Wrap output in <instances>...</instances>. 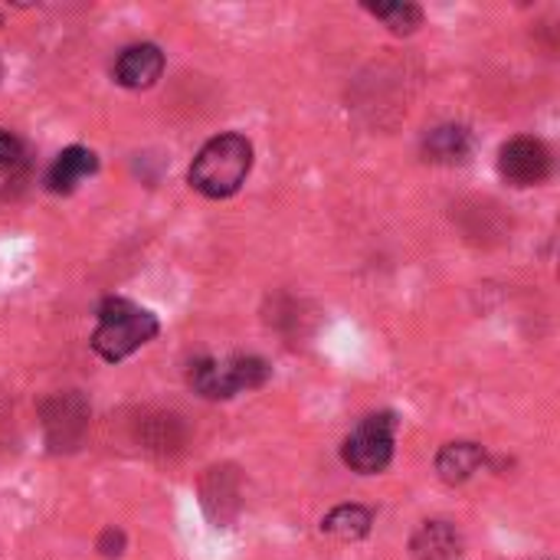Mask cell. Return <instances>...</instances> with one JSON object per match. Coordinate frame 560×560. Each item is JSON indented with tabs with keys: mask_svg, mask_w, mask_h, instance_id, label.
I'll use <instances>...</instances> for the list:
<instances>
[{
	"mask_svg": "<svg viewBox=\"0 0 560 560\" xmlns=\"http://www.w3.org/2000/svg\"><path fill=\"white\" fill-rule=\"evenodd\" d=\"M249 171H253V144H249V138L236 135V131H226V135L210 138L197 151V158H194V164L187 171V180H190V187L197 194H203L210 200H226L246 184Z\"/></svg>",
	"mask_w": 560,
	"mask_h": 560,
	"instance_id": "obj_1",
	"label": "cell"
},
{
	"mask_svg": "<svg viewBox=\"0 0 560 560\" xmlns=\"http://www.w3.org/2000/svg\"><path fill=\"white\" fill-rule=\"evenodd\" d=\"M272 377V368L256 354L197 358L187 368V384L203 400H230L243 390H259Z\"/></svg>",
	"mask_w": 560,
	"mask_h": 560,
	"instance_id": "obj_3",
	"label": "cell"
},
{
	"mask_svg": "<svg viewBox=\"0 0 560 560\" xmlns=\"http://www.w3.org/2000/svg\"><path fill=\"white\" fill-rule=\"evenodd\" d=\"M410 555L413 560H459L463 538L450 522H423L410 538Z\"/></svg>",
	"mask_w": 560,
	"mask_h": 560,
	"instance_id": "obj_9",
	"label": "cell"
},
{
	"mask_svg": "<svg viewBox=\"0 0 560 560\" xmlns=\"http://www.w3.org/2000/svg\"><path fill=\"white\" fill-rule=\"evenodd\" d=\"M164 72V52L154 43H135L115 59V82L125 89H151Z\"/></svg>",
	"mask_w": 560,
	"mask_h": 560,
	"instance_id": "obj_7",
	"label": "cell"
},
{
	"mask_svg": "<svg viewBox=\"0 0 560 560\" xmlns=\"http://www.w3.org/2000/svg\"><path fill=\"white\" fill-rule=\"evenodd\" d=\"M486 466V450L479 443L459 440V443H446L436 453V472L446 486H463L469 482L479 469Z\"/></svg>",
	"mask_w": 560,
	"mask_h": 560,
	"instance_id": "obj_11",
	"label": "cell"
},
{
	"mask_svg": "<svg viewBox=\"0 0 560 560\" xmlns=\"http://www.w3.org/2000/svg\"><path fill=\"white\" fill-rule=\"evenodd\" d=\"M472 154V135L463 125H440L423 138V161L456 167L466 164Z\"/></svg>",
	"mask_w": 560,
	"mask_h": 560,
	"instance_id": "obj_10",
	"label": "cell"
},
{
	"mask_svg": "<svg viewBox=\"0 0 560 560\" xmlns=\"http://www.w3.org/2000/svg\"><path fill=\"white\" fill-rule=\"evenodd\" d=\"M374 515L364 505H338L322 518V535L335 538V541H361L371 535Z\"/></svg>",
	"mask_w": 560,
	"mask_h": 560,
	"instance_id": "obj_13",
	"label": "cell"
},
{
	"mask_svg": "<svg viewBox=\"0 0 560 560\" xmlns=\"http://www.w3.org/2000/svg\"><path fill=\"white\" fill-rule=\"evenodd\" d=\"M499 174L515 184V187H535V184H545L548 174H551V151L545 141L538 138H512L502 144L499 151Z\"/></svg>",
	"mask_w": 560,
	"mask_h": 560,
	"instance_id": "obj_5",
	"label": "cell"
},
{
	"mask_svg": "<svg viewBox=\"0 0 560 560\" xmlns=\"http://www.w3.org/2000/svg\"><path fill=\"white\" fill-rule=\"evenodd\" d=\"M23 164V144L10 131H0V171H13Z\"/></svg>",
	"mask_w": 560,
	"mask_h": 560,
	"instance_id": "obj_16",
	"label": "cell"
},
{
	"mask_svg": "<svg viewBox=\"0 0 560 560\" xmlns=\"http://www.w3.org/2000/svg\"><path fill=\"white\" fill-rule=\"evenodd\" d=\"M364 10L371 16H377L394 36H410L423 26V10L417 3L407 0H394V3H364Z\"/></svg>",
	"mask_w": 560,
	"mask_h": 560,
	"instance_id": "obj_14",
	"label": "cell"
},
{
	"mask_svg": "<svg viewBox=\"0 0 560 560\" xmlns=\"http://www.w3.org/2000/svg\"><path fill=\"white\" fill-rule=\"evenodd\" d=\"M95 315H98V328L92 335V351L108 364L131 358L161 331L158 318L128 299H102Z\"/></svg>",
	"mask_w": 560,
	"mask_h": 560,
	"instance_id": "obj_2",
	"label": "cell"
},
{
	"mask_svg": "<svg viewBox=\"0 0 560 560\" xmlns=\"http://www.w3.org/2000/svg\"><path fill=\"white\" fill-rule=\"evenodd\" d=\"M95 167H98V161H95V154H92L89 148L69 144V148L59 151V158L52 161V167H49V174H46V187H49L52 194H72L75 184H79L82 177L95 174Z\"/></svg>",
	"mask_w": 560,
	"mask_h": 560,
	"instance_id": "obj_12",
	"label": "cell"
},
{
	"mask_svg": "<svg viewBox=\"0 0 560 560\" xmlns=\"http://www.w3.org/2000/svg\"><path fill=\"white\" fill-rule=\"evenodd\" d=\"M98 551L105 558H121L125 555V535L118 528H105L102 538H98Z\"/></svg>",
	"mask_w": 560,
	"mask_h": 560,
	"instance_id": "obj_17",
	"label": "cell"
},
{
	"mask_svg": "<svg viewBox=\"0 0 560 560\" xmlns=\"http://www.w3.org/2000/svg\"><path fill=\"white\" fill-rule=\"evenodd\" d=\"M148 427L158 430V433H144V446H148V450L171 453V450L180 446V423H177V417H158V420H151Z\"/></svg>",
	"mask_w": 560,
	"mask_h": 560,
	"instance_id": "obj_15",
	"label": "cell"
},
{
	"mask_svg": "<svg viewBox=\"0 0 560 560\" xmlns=\"http://www.w3.org/2000/svg\"><path fill=\"white\" fill-rule=\"evenodd\" d=\"M203 512L220 525L226 528L236 512H240V479L233 469H210V476L203 479Z\"/></svg>",
	"mask_w": 560,
	"mask_h": 560,
	"instance_id": "obj_8",
	"label": "cell"
},
{
	"mask_svg": "<svg viewBox=\"0 0 560 560\" xmlns=\"http://www.w3.org/2000/svg\"><path fill=\"white\" fill-rule=\"evenodd\" d=\"M89 423V407L85 400L72 390V394H59L43 407V427H46V443L52 453L62 450H75V443L82 440Z\"/></svg>",
	"mask_w": 560,
	"mask_h": 560,
	"instance_id": "obj_6",
	"label": "cell"
},
{
	"mask_svg": "<svg viewBox=\"0 0 560 560\" xmlns=\"http://www.w3.org/2000/svg\"><path fill=\"white\" fill-rule=\"evenodd\" d=\"M394 436H397V417L394 413H371L364 417L348 440L341 443V459L358 476H377L394 459Z\"/></svg>",
	"mask_w": 560,
	"mask_h": 560,
	"instance_id": "obj_4",
	"label": "cell"
}]
</instances>
